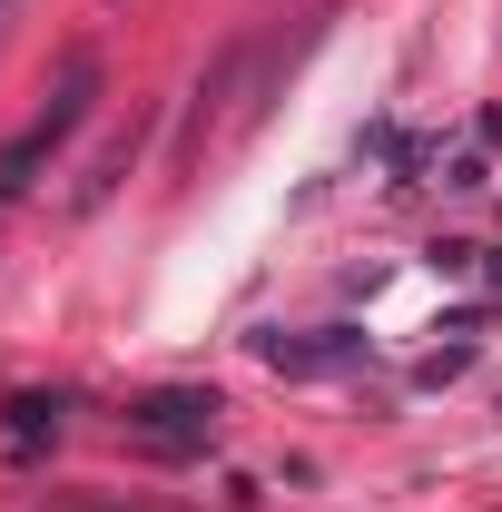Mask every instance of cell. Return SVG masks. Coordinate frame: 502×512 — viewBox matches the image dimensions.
Returning <instances> with one entry per match:
<instances>
[{
    "instance_id": "6da1fadb",
    "label": "cell",
    "mask_w": 502,
    "mask_h": 512,
    "mask_svg": "<svg viewBox=\"0 0 502 512\" xmlns=\"http://www.w3.org/2000/svg\"><path fill=\"white\" fill-rule=\"evenodd\" d=\"M89 99H99V60H89V50H69V60H60V89H50V109L20 128L10 148H0V207H20V197H30V178H40L69 138L89 128Z\"/></svg>"
},
{
    "instance_id": "277c9868",
    "label": "cell",
    "mask_w": 502,
    "mask_h": 512,
    "mask_svg": "<svg viewBox=\"0 0 502 512\" xmlns=\"http://www.w3.org/2000/svg\"><path fill=\"white\" fill-rule=\"evenodd\" d=\"M60 434V394H10V444L30 453V444H50Z\"/></svg>"
},
{
    "instance_id": "3957f363",
    "label": "cell",
    "mask_w": 502,
    "mask_h": 512,
    "mask_svg": "<svg viewBox=\"0 0 502 512\" xmlns=\"http://www.w3.org/2000/svg\"><path fill=\"white\" fill-rule=\"evenodd\" d=\"M256 355H266L276 375H345V365H365V335H355V325H315V335H256Z\"/></svg>"
},
{
    "instance_id": "5b68a950",
    "label": "cell",
    "mask_w": 502,
    "mask_h": 512,
    "mask_svg": "<svg viewBox=\"0 0 502 512\" xmlns=\"http://www.w3.org/2000/svg\"><path fill=\"white\" fill-rule=\"evenodd\" d=\"M493 286H502V256H493Z\"/></svg>"
},
{
    "instance_id": "8992f818",
    "label": "cell",
    "mask_w": 502,
    "mask_h": 512,
    "mask_svg": "<svg viewBox=\"0 0 502 512\" xmlns=\"http://www.w3.org/2000/svg\"><path fill=\"white\" fill-rule=\"evenodd\" d=\"M0 10H10V0H0Z\"/></svg>"
},
{
    "instance_id": "7a4b0ae2",
    "label": "cell",
    "mask_w": 502,
    "mask_h": 512,
    "mask_svg": "<svg viewBox=\"0 0 502 512\" xmlns=\"http://www.w3.org/2000/svg\"><path fill=\"white\" fill-rule=\"evenodd\" d=\"M217 414H227V404H217L207 384H158V394L128 404V434L158 444V453H207L217 444Z\"/></svg>"
}]
</instances>
